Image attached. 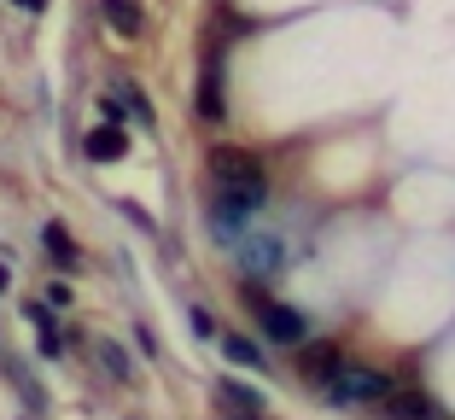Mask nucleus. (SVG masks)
I'll return each instance as SVG.
<instances>
[{
	"mask_svg": "<svg viewBox=\"0 0 455 420\" xmlns=\"http://www.w3.org/2000/svg\"><path fill=\"white\" fill-rule=\"evenodd\" d=\"M245 304L257 310V321H263V333H268L275 345H298V339H309L304 310H292V304H275L257 281H245Z\"/></svg>",
	"mask_w": 455,
	"mask_h": 420,
	"instance_id": "obj_1",
	"label": "nucleus"
},
{
	"mask_svg": "<svg viewBox=\"0 0 455 420\" xmlns=\"http://www.w3.org/2000/svg\"><path fill=\"white\" fill-rule=\"evenodd\" d=\"M386 392H391V374H379V368H345L339 362V374L327 380L333 403H379Z\"/></svg>",
	"mask_w": 455,
	"mask_h": 420,
	"instance_id": "obj_2",
	"label": "nucleus"
},
{
	"mask_svg": "<svg viewBox=\"0 0 455 420\" xmlns=\"http://www.w3.org/2000/svg\"><path fill=\"white\" fill-rule=\"evenodd\" d=\"M211 176H216V187H257L263 181V163L240 147H211Z\"/></svg>",
	"mask_w": 455,
	"mask_h": 420,
	"instance_id": "obj_3",
	"label": "nucleus"
},
{
	"mask_svg": "<svg viewBox=\"0 0 455 420\" xmlns=\"http://www.w3.org/2000/svg\"><path fill=\"white\" fill-rule=\"evenodd\" d=\"M339 362H345V356H339V345H327V339H298V374H304V380L327 385L339 374Z\"/></svg>",
	"mask_w": 455,
	"mask_h": 420,
	"instance_id": "obj_4",
	"label": "nucleus"
},
{
	"mask_svg": "<svg viewBox=\"0 0 455 420\" xmlns=\"http://www.w3.org/2000/svg\"><path fill=\"white\" fill-rule=\"evenodd\" d=\"M374 408H379L386 420H432V397L415 392V385H397V380H391V392L379 397Z\"/></svg>",
	"mask_w": 455,
	"mask_h": 420,
	"instance_id": "obj_5",
	"label": "nucleus"
},
{
	"mask_svg": "<svg viewBox=\"0 0 455 420\" xmlns=\"http://www.w3.org/2000/svg\"><path fill=\"white\" fill-rule=\"evenodd\" d=\"M82 152H88L94 163H117V158H129V135H123V123H100V129H88Z\"/></svg>",
	"mask_w": 455,
	"mask_h": 420,
	"instance_id": "obj_6",
	"label": "nucleus"
},
{
	"mask_svg": "<svg viewBox=\"0 0 455 420\" xmlns=\"http://www.w3.org/2000/svg\"><path fill=\"white\" fill-rule=\"evenodd\" d=\"M240 245V263H245V274H251V281H263V274H275V263H281V245L268 240V234H251V240H234Z\"/></svg>",
	"mask_w": 455,
	"mask_h": 420,
	"instance_id": "obj_7",
	"label": "nucleus"
},
{
	"mask_svg": "<svg viewBox=\"0 0 455 420\" xmlns=\"http://www.w3.org/2000/svg\"><path fill=\"white\" fill-rule=\"evenodd\" d=\"M199 117H211V123L228 117V99H222V59H204V76H199Z\"/></svg>",
	"mask_w": 455,
	"mask_h": 420,
	"instance_id": "obj_8",
	"label": "nucleus"
},
{
	"mask_svg": "<svg viewBox=\"0 0 455 420\" xmlns=\"http://www.w3.org/2000/svg\"><path fill=\"white\" fill-rule=\"evenodd\" d=\"M100 18H106L117 36H129V41L147 29V12H140V0H100Z\"/></svg>",
	"mask_w": 455,
	"mask_h": 420,
	"instance_id": "obj_9",
	"label": "nucleus"
},
{
	"mask_svg": "<svg viewBox=\"0 0 455 420\" xmlns=\"http://www.w3.org/2000/svg\"><path fill=\"white\" fill-rule=\"evenodd\" d=\"M216 345H222V356L234 368H257V374H263V345L257 339H240V333H216Z\"/></svg>",
	"mask_w": 455,
	"mask_h": 420,
	"instance_id": "obj_10",
	"label": "nucleus"
},
{
	"mask_svg": "<svg viewBox=\"0 0 455 420\" xmlns=\"http://www.w3.org/2000/svg\"><path fill=\"white\" fill-rule=\"evenodd\" d=\"M216 397H222V403H234L240 408V415H263V392H257V385H240V380H216Z\"/></svg>",
	"mask_w": 455,
	"mask_h": 420,
	"instance_id": "obj_11",
	"label": "nucleus"
},
{
	"mask_svg": "<svg viewBox=\"0 0 455 420\" xmlns=\"http://www.w3.org/2000/svg\"><path fill=\"white\" fill-rule=\"evenodd\" d=\"M41 245H47V258H53L59 269H76V245H70V234L59 228V222H47V228H41Z\"/></svg>",
	"mask_w": 455,
	"mask_h": 420,
	"instance_id": "obj_12",
	"label": "nucleus"
},
{
	"mask_svg": "<svg viewBox=\"0 0 455 420\" xmlns=\"http://www.w3.org/2000/svg\"><path fill=\"white\" fill-rule=\"evenodd\" d=\"M29 321H36V345H41V356H59V351H65V333L53 327V315L41 310V304H29Z\"/></svg>",
	"mask_w": 455,
	"mask_h": 420,
	"instance_id": "obj_13",
	"label": "nucleus"
},
{
	"mask_svg": "<svg viewBox=\"0 0 455 420\" xmlns=\"http://www.w3.org/2000/svg\"><path fill=\"white\" fill-rule=\"evenodd\" d=\"M94 351H100V362H106V374H111V380H134V362H129V351H123V345L100 339Z\"/></svg>",
	"mask_w": 455,
	"mask_h": 420,
	"instance_id": "obj_14",
	"label": "nucleus"
},
{
	"mask_svg": "<svg viewBox=\"0 0 455 420\" xmlns=\"http://www.w3.org/2000/svg\"><path fill=\"white\" fill-rule=\"evenodd\" d=\"M117 94H123V106H129V117L140 123V129H152V106H147V94H140V88H134V82H123Z\"/></svg>",
	"mask_w": 455,
	"mask_h": 420,
	"instance_id": "obj_15",
	"label": "nucleus"
},
{
	"mask_svg": "<svg viewBox=\"0 0 455 420\" xmlns=\"http://www.w3.org/2000/svg\"><path fill=\"white\" fill-rule=\"evenodd\" d=\"M193 333H199V339H216V321H211V310H199V304H193Z\"/></svg>",
	"mask_w": 455,
	"mask_h": 420,
	"instance_id": "obj_16",
	"label": "nucleus"
},
{
	"mask_svg": "<svg viewBox=\"0 0 455 420\" xmlns=\"http://www.w3.org/2000/svg\"><path fill=\"white\" fill-rule=\"evenodd\" d=\"M12 6H24V12H41V6H47V0H12Z\"/></svg>",
	"mask_w": 455,
	"mask_h": 420,
	"instance_id": "obj_17",
	"label": "nucleus"
},
{
	"mask_svg": "<svg viewBox=\"0 0 455 420\" xmlns=\"http://www.w3.org/2000/svg\"><path fill=\"white\" fill-rule=\"evenodd\" d=\"M6 286H12V269H6V263H0V292H6Z\"/></svg>",
	"mask_w": 455,
	"mask_h": 420,
	"instance_id": "obj_18",
	"label": "nucleus"
}]
</instances>
